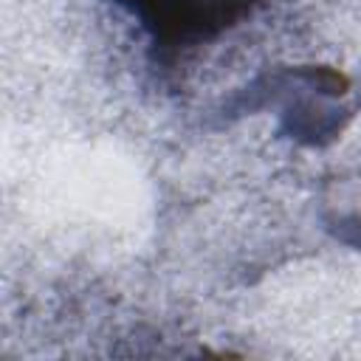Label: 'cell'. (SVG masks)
Returning <instances> with one entry per match:
<instances>
[{
	"label": "cell",
	"instance_id": "cell-1",
	"mask_svg": "<svg viewBox=\"0 0 361 361\" xmlns=\"http://www.w3.org/2000/svg\"><path fill=\"white\" fill-rule=\"evenodd\" d=\"M144 34L166 48L212 42L248 20L265 0H121Z\"/></svg>",
	"mask_w": 361,
	"mask_h": 361
}]
</instances>
